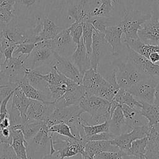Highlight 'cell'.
Returning a JSON list of instances; mask_svg holds the SVG:
<instances>
[{
    "label": "cell",
    "mask_w": 159,
    "mask_h": 159,
    "mask_svg": "<svg viewBox=\"0 0 159 159\" xmlns=\"http://www.w3.org/2000/svg\"><path fill=\"white\" fill-rule=\"evenodd\" d=\"M78 105L84 112L89 114L92 125L103 123L111 117V102L99 96L85 93Z\"/></svg>",
    "instance_id": "1"
},
{
    "label": "cell",
    "mask_w": 159,
    "mask_h": 159,
    "mask_svg": "<svg viewBox=\"0 0 159 159\" xmlns=\"http://www.w3.org/2000/svg\"><path fill=\"white\" fill-rule=\"evenodd\" d=\"M28 57L27 55H19L4 61L1 65L0 80L6 82L5 84L15 89L25 76V62Z\"/></svg>",
    "instance_id": "2"
},
{
    "label": "cell",
    "mask_w": 159,
    "mask_h": 159,
    "mask_svg": "<svg viewBox=\"0 0 159 159\" xmlns=\"http://www.w3.org/2000/svg\"><path fill=\"white\" fill-rule=\"evenodd\" d=\"M55 63V52L52 49L50 40H43L35 43V47L27 58L25 66L31 70L50 66Z\"/></svg>",
    "instance_id": "3"
},
{
    "label": "cell",
    "mask_w": 159,
    "mask_h": 159,
    "mask_svg": "<svg viewBox=\"0 0 159 159\" xmlns=\"http://www.w3.org/2000/svg\"><path fill=\"white\" fill-rule=\"evenodd\" d=\"M151 17V14H144L139 10L126 11L122 20L118 24L124 35V39H139L138 30Z\"/></svg>",
    "instance_id": "4"
},
{
    "label": "cell",
    "mask_w": 159,
    "mask_h": 159,
    "mask_svg": "<svg viewBox=\"0 0 159 159\" xmlns=\"http://www.w3.org/2000/svg\"><path fill=\"white\" fill-rule=\"evenodd\" d=\"M114 64L118 68L116 72V80L120 88L128 89L146 77L129 60L124 62L119 59L116 60Z\"/></svg>",
    "instance_id": "5"
},
{
    "label": "cell",
    "mask_w": 159,
    "mask_h": 159,
    "mask_svg": "<svg viewBox=\"0 0 159 159\" xmlns=\"http://www.w3.org/2000/svg\"><path fill=\"white\" fill-rule=\"evenodd\" d=\"M128 52V60L143 75L159 78V65L152 63L149 59L135 52L129 45L125 44Z\"/></svg>",
    "instance_id": "6"
},
{
    "label": "cell",
    "mask_w": 159,
    "mask_h": 159,
    "mask_svg": "<svg viewBox=\"0 0 159 159\" xmlns=\"http://www.w3.org/2000/svg\"><path fill=\"white\" fill-rule=\"evenodd\" d=\"M81 84L84 89L86 94L96 96H98L102 89L110 85L98 70L91 68L84 72Z\"/></svg>",
    "instance_id": "7"
},
{
    "label": "cell",
    "mask_w": 159,
    "mask_h": 159,
    "mask_svg": "<svg viewBox=\"0 0 159 159\" xmlns=\"http://www.w3.org/2000/svg\"><path fill=\"white\" fill-rule=\"evenodd\" d=\"M157 81L153 78L146 76L127 90L137 100L153 104L154 92Z\"/></svg>",
    "instance_id": "8"
},
{
    "label": "cell",
    "mask_w": 159,
    "mask_h": 159,
    "mask_svg": "<svg viewBox=\"0 0 159 159\" xmlns=\"http://www.w3.org/2000/svg\"><path fill=\"white\" fill-rule=\"evenodd\" d=\"M150 127L148 124L133 127L130 132L128 133H122L116 136L114 139L109 142L117 146L120 150L126 152L130 147L132 142L139 139L147 137L149 134Z\"/></svg>",
    "instance_id": "9"
},
{
    "label": "cell",
    "mask_w": 159,
    "mask_h": 159,
    "mask_svg": "<svg viewBox=\"0 0 159 159\" xmlns=\"http://www.w3.org/2000/svg\"><path fill=\"white\" fill-rule=\"evenodd\" d=\"M139 39L145 43L159 45V17L154 13L138 30Z\"/></svg>",
    "instance_id": "10"
},
{
    "label": "cell",
    "mask_w": 159,
    "mask_h": 159,
    "mask_svg": "<svg viewBox=\"0 0 159 159\" xmlns=\"http://www.w3.org/2000/svg\"><path fill=\"white\" fill-rule=\"evenodd\" d=\"M55 108L53 101L42 102L30 99L26 116L29 119L45 122L48 120Z\"/></svg>",
    "instance_id": "11"
},
{
    "label": "cell",
    "mask_w": 159,
    "mask_h": 159,
    "mask_svg": "<svg viewBox=\"0 0 159 159\" xmlns=\"http://www.w3.org/2000/svg\"><path fill=\"white\" fill-rule=\"evenodd\" d=\"M50 42L53 51L66 57H70L72 55L76 46L70 35L68 28L63 29L54 39L50 40Z\"/></svg>",
    "instance_id": "12"
},
{
    "label": "cell",
    "mask_w": 159,
    "mask_h": 159,
    "mask_svg": "<svg viewBox=\"0 0 159 159\" xmlns=\"http://www.w3.org/2000/svg\"><path fill=\"white\" fill-rule=\"evenodd\" d=\"M84 113L79 105H71L63 107H55L46 121L50 127L52 125L58 123L68 124L76 116Z\"/></svg>",
    "instance_id": "13"
},
{
    "label": "cell",
    "mask_w": 159,
    "mask_h": 159,
    "mask_svg": "<svg viewBox=\"0 0 159 159\" xmlns=\"http://www.w3.org/2000/svg\"><path fill=\"white\" fill-rule=\"evenodd\" d=\"M57 70L66 78L78 84H81L83 75L77 66L72 62L70 57L61 56L55 52V63Z\"/></svg>",
    "instance_id": "14"
},
{
    "label": "cell",
    "mask_w": 159,
    "mask_h": 159,
    "mask_svg": "<svg viewBox=\"0 0 159 159\" xmlns=\"http://www.w3.org/2000/svg\"><path fill=\"white\" fill-rule=\"evenodd\" d=\"M123 35L121 27L119 24L110 25L106 28L104 38L111 48V53L114 56L119 55L123 50L122 36Z\"/></svg>",
    "instance_id": "15"
},
{
    "label": "cell",
    "mask_w": 159,
    "mask_h": 159,
    "mask_svg": "<svg viewBox=\"0 0 159 159\" xmlns=\"http://www.w3.org/2000/svg\"><path fill=\"white\" fill-rule=\"evenodd\" d=\"M108 45L104 38V34L93 30L91 45V68L98 70V67L101 58L102 57L105 47Z\"/></svg>",
    "instance_id": "16"
},
{
    "label": "cell",
    "mask_w": 159,
    "mask_h": 159,
    "mask_svg": "<svg viewBox=\"0 0 159 159\" xmlns=\"http://www.w3.org/2000/svg\"><path fill=\"white\" fill-rule=\"evenodd\" d=\"M70 58L83 75L86 70L91 68L90 55L86 50L82 38L76 44L75 50Z\"/></svg>",
    "instance_id": "17"
},
{
    "label": "cell",
    "mask_w": 159,
    "mask_h": 159,
    "mask_svg": "<svg viewBox=\"0 0 159 159\" xmlns=\"http://www.w3.org/2000/svg\"><path fill=\"white\" fill-rule=\"evenodd\" d=\"M120 149L109 140H91L85 145V155L83 159H94V157L103 152H118Z\"/></svg>",
    "instance_id": "18"
},
{
    "label": "cell",
    "mask_w": 159,
    "mask_h": 159,
    "mask_svg": "<svg viewBox=\"0 0 159 159\" xmlns=\"http://www.w3.org/2000/svg\"><path fill=\"white\" fill-rule=\"evenodd\" d=\"M11 99V106L16 109L19 112L22 123L29 120L26 116V112L29 104L30 99L26 97L23 91L19 86L15 88Z\"/></svg>",
    "instance_id": "19"
},
{
    "label": "cell",
    "mask_w": 159,
    "mask_h": 159,
    "mask_svg": "<svg viewBox=\"0 0 159 159\" xmlns=\"http://www.w3.org/2000/svg\"><path fill=\"white\" fill-rule=\"evenodd\" d=\"M12 137L11 147L16 153L17 157L19 159H29L27 149L29 145V142L25 139L21 130L10 128Z\"/></svg>",
    "instance_id": "20"
},
{
    "label": "cell",
    "mask_w": 159,
    "mask_h": 159,
    "mask_svg": "<svg viewBox=\"0 0 159 159\" xmlns=\"http://www.w3.org/2000/svg\"><path fill=\"white\" fill-rule=\"evenodd\" d=\"M17 0H0V28L9 24L15 18Z\"/></svg>",
    "instance_id": "21"
},
{
    "label": "cell",
    "mask_w": 159,
    "mask_h": 159,
    "mask_svg": "<svg viewBox=\"0 0 159 159\" xmlns=\"http://www.w3.org/2000/svg\"><path fill=\"white\" fill-rule=\"evenodd\" d=\"M108 121L109 131L115 137L122 134L125 127L129 128L125 124V119L119 105L114 111Z\"/></svg>",
    "instance_id": "22"
},
{
    "label": "cell",
    "mask_w": 159,
    "mask_h": 159,
    "mask_svg": "<svg viewBox=\"0 0 159 159\" xmlns=\"http://www.w3.org/2000/svg\"><path fill=\"white\" fill-rule=\"evenodd\" d=\"M19 86L24 93L29 99L40 101L42 102H50L51 99L48 93L39 90L32 86L24 76L19 84Z\"/></svg>",
    "instance_id": "23"
},
{
    "label": "cell",
    "mask_w": 159,
    "mask_h": 159,
    "mask_svg": "<svg viewBox=\"0 0 159 159\" xmlns=\"http://www.w3.org/2000/svg\"><path fill=\"white\" fill-rule=\"evenodd\" d=\"M45 121H39L32 119H29L27 121L17 124L13 126H10V128L14 129H19L22 132L25 139L30 143L34 137L39 131Z\"/></svg>",
    "instance_id": "24"
},
{
    "label": "cell",
    "mask_w": 159,
    "mask_h": 159,
    "mask_svg": "<svg viewBox=\"0 0 159 159\" xmlns=\"http://www.w3.org/2000/svg\"><path fill=\"white\" fill-rule=\"evenodd\" d=\"M63 29L58 26L53 21L45 17L42 24L41 29L37 35L36 42L52 40Z\"/></svg>",
    "instance_id": "25"
},
{
    "label": "cell",
    "mask_w": 159,
    "mask_h": 159,
    "mask_svg": "<svg viewBox=\"0 0 159 159\" xmlns=\"http://www.w3.org/2000/svg\"><path fill=\"white\" fill-rule=\"evenodd\" d=\"M123 41L135 52L148 59L152 53H159V45L145 43L140 39H123Z\"/></svg>",
    "instance_id": "26"
},
{
    "label": "cell",
    "mask_w": 159,
    "mask_h": 159,
    "mask_svg": "<svg viewBox=\"0 0 159 159\" xmlns=\"http://www.w3.org/2000/svg\"><path fill=\"white\" fill-rule=\"evenodd\" d=\"M113 100L119 104H126L131 107H134L140 110L142 106V102L137 100L127 89L119 88Z\"/></svg>",
    "instance_id": "27"
},
{
    "label": "cell",
    "mask_w": 159,
    "mask_h": 159,
    "mask_svg": "<svg viewBox=\"0 0 159 159\" xmlns=\"http://www.w3.org/2000/svg\"><path fill=\"white\" fill-rule=\"evenodd\" d=\"M141 102L142 106L139 110V113L147 119L149 127L159 123V107L145 102Z\"/></svg>",
    "instance_id": "28"
},
{
    "label": "cell",
    "mask_w": 159,
    "mask_h": 159,
    "mask_svg": "<svg viewBox=\"0 0 159 159\" xmlns=\"http://www.w3.org/2000/svg\"><path fill=\"white\" fill-rule=\"evenodd\" d=\"M29 83L34 88L39 90L48 93L47 89V83L41 78L40 72L37 70H31L28 68H25V76ZM49 94V93H48Z\"/></svg>",
    "instance_id": "29"
},
{
    "label": "cell",
    "mask_w": 159,
    "mask_h": 159,
    "mask_svg": "<svg viewBox=\"0 0 159 159\" xmlns=\"http://www.w3.org/2000/svg\"><path fill=\"white\" fill-rule=\"evenodd\" d=\"M148 143V136L134 140L126 154L135 156L141 159H145V155ZM125 153V152H124Z\"/></svg>",
    "instance_id": "30"
},
{
    "label": "cell",
    "mask_w": 159,
    "mask_h": 159,
    "mask_svg": "<svg viewBox=\"0 0 159 159\" xmlns=\"http://www.w3.org/2000/svg\"><path fill=\"white\" fill-rule=\"evenodd\" d=\"M49 126L45 121L43 122L39 131L36 134L30 142L44 148L48 144L50 145L51 138V132H49Z\"/></svg>",
    "instance_id": "31"
},
{
    "label": "cell",
    "mask_w": 159,
    "mask_h": 159,
    "mask_svg": "<svg viewBox=\"0 0 159 159\" xmlns=\"http://www.w3.org/2000/svg\"><path fill=\"white\" fill-rule=\"evenodd\" d=\"M91 17L88 19L83 20L81 24L83 26V34L82 39L89 55L91 53V45L93 39V32L94 27L91 22Z\"/></svg>",
    "instance_id": "32"
},
{
    "label": "cell",
    "mask_w": 159,
    "mask_h": 159,
    "mask_svg": "<svg viewBox=\"0 0 159 159\" xmlns=\"http://www.w3.org/2000/svg\"><path fill=\"white\" fill-rule=\"evenodd\" d=\"M114 5L112 0H100L97 6L90 12L91 17H105L109 16L113 10Z\"/></svg>",
    "instance_id": "33"
},
{
    "label": "cell",
    "mask_w": 159,
    "mask_h": 159,
    "mask_svg": "<svg viewBox=\"0 0 159 159\" xmlns=\"http://www.w3.org/2000/svg\"><path fill=\"white\" fill-rule=\"evenodd\" d=\"M85 136H91L104 132L109 131V121L94 125H83Z\"/></svg>",
    "instance_id": "34"
},
{
    "label": "cell",
    "mask_w": 159,
    "mask_h": 159,
    "mask_svg": "<svg viewBox=\"0 0 159 159\" xmlns=\"http://www.w3.org/2000/svg\"><path fill=\"white\" fill-rule=\"evenodd\" d=\"M90 20L94 30L101 34H104L107 27L112 25V20L105 17H91Z\"/></svg>",
    "instance_id": "35"
},
{
    "label": "cell",
    "mask_w": 159,
    "mask_h": 159,
    "mask_svg": "<svg viewBox=\"0 0 159 159\" xmlns=\"http://www.w3.org/2000/svg\"><path fill=\"white\" fill-rule=\"evenodd\" d=\"M49 132L57 134L60 135L71 139H76L72 134L70 127L65 123H58L52 125L49 128Z\"/></svg>",
    "instance_id": "36"
},
{
    "label": "cell",
    "mask_w": 159,
    "mask_h": 159,
    "mask_svg": "<svg viewBox=\"0 0 159 159\" xmlns=\"http://www.w3.org/2000/svg\"><path fill=\"white\" fill-rule=\"evenodd\" d=\"M68 29L73 41L77 44L82 38L83 26L81 22L78 20H74L70 26L68 27Z\"/></svg>",
    "instance_id": "37"
},
{
    "label": "cell",
    "mask_w": 159,
    "mask_h": 159,
    "mask_svg": "<svg viewBox=\"0 0 159 159\" xmlns=\"http://www.w3.org/2000/svg\"><path fill=\"white\" fill-rule=\"evenodd\" d=\"M35 45V43H22L17 45L13 53V57L19 55H27L29 57Z\"/></svg>",
    "instance_id": "38"
},
{
    "label": "cell",
    "mask_w": 159,
    "mask_h": 159,
    "mask_svg": "<svg viewBox=\"0 0 159 159\" xmlns=\"http://www.w3.org/2000/svg\"><path fill=\"white\" fill-rule=\"evenodd\" d=\"M17 156L11 145L0 144V159H16Z\"/></svg>",
    "instance_id": "39"
},
{
    "label": "cell",
    "mask_w": 159,
    "mask_h": 159,
    "mask_svg": "<svg viewBox=\"0 0 159 159\" xmlns=\"http://www.w3.org/2000/svg\"><path fill=\"white\" fill-rule=\"evenodd\" d=\"M124 152H103L96 155L94 159H124Z\"/></svg>",
    "instance_id": "40"
},
{
    "label": "cell",
    "mask_w": 159,
    "mask_h": 159,
    "mask_svg": "<svg viewBox=\"0 0 159 159\" xmlns=\"http://www.w3.org/2000/svg\"><path fill=\"white\" fill-rule=\"evenodd\" d=\"M14 91L9 95L6 96L0 102V123L6 117H9V113L7 110V104L11 99Z\"/></svg>",
    "instance_id": "41"
},
{
    "label": "cell",
    "mask_w": 159,
    "mask_h": 159,
    "mask_svg": "<svg viewBox=\"0 0 159 159\" xmlns=\"http://www.w3.org/2000/svg\"><path fill=\"white\" fill-rule=\"evenodd\" d=\"M116 137L109 132H104L91 136H85V140L88 142L91 140H111Z\"/></svg>",
    "instance_id": "42"
},
{
    "label": "cell",
    "mask_w": 159,
    "mask_h": 159,
    "mask_svg": "<svg viewBox=\"0 0 159 159\" xmlns=\"http://www.w3.org/2000/svg\"><path fill=\"white\" fill-rule=\"evenodd\" d=\"M16 45H17L14 43H8L2 47L1 52L3 54V56L5 57L4 61H7L13 57V53L16 47Z\"/></svg>",
    "instance_id": "43"
},
{
    "label": "cell",
    "mask_w": 159,
    "mask_h": 159,
    "mask_svg": "<svg viewBox=\"0 0 159 159\" xmlns=\"http://www.w3.org/2000/svg\"><path fill=\"white\" fill-rule=\"evenodd\" d=\"M153 104L159 107V81H157L154 92Z\"/></svg>",
    "instance_id": "44"
},
{
    "label": "cell",
    "mask_w": 159,
    "mask_h": 159,
    "mask_svg": "<svg viewBox=\"0 0 159 159\" xmlns=\"http://www.w3.org/2000/svg\"><path fill=\"white\" fill-rule=\"evenodd\" d=\"M145 159H159V155L149 150H146Z\"/></svg>",
    "instance_id": "45"
},
{
    "label": "cell",
    "mask_w": 159,
    "mask_h": 159,
    "mask_svg": "<svg viewBox=\"0 0 159 159\" xmlns=\"http://www.w3.org/2000/svg\"><path fill=\"white\" fill-rule=\"evenodd\" d=\"M17 2H19L22 4L24 5L26 7H30L34 5L37 0H17Z\"/></svg>",
    "instance_id": "46"
},
{
    "label": "cell",
    "mask_w": 159,
    "mask_h": 159,
    "mask_svg": "<svg viewBox=\"0 0 159 159\" xmlns=\"http://www.w3.org/2000/svg\"><path fill=\"white\" fill-rule=\"evenodd\" d=\"M10 126V121L9 117H6L4 119L2 120V122L0 123V127L1 129L9 127Z\"/></svg>",
    "instance_id": "47"
},
{
    "label": "cell",
    "mask_w": 159,
    "mask_h": 159,
    "mask_svg": "<svg viewBox=\"0 0 159 159\" xmlns=\"http://www.w3.org/2000/svg\"><path fill=\"white\" fill-rule=\"evenodd\" d=\"M42 159H60L57 153L55 152L53 154H50V153H48L45 155Z\"/></svg>",
    "instance_id": "48"
},
{
    "label": "cell",
    "mask_w": 159,
    "mask_h": 159,
    "mask_svg": "<svg viewBox=\"0 0 159 159\" xmlns=\"http://www.w3.org/2000/svg\"><path fill=\"white\" fill-rule=\"evenodd\" d=\"M124 159H141V158H138L135 156L128 155V154H126L125 153H124Z\"/></svg>",
    "instance_id": "49"
},
{
    "label": "cell",
    "mask_w": 159,
    "mask_h": 159,
    "mask_svg": "<svg viewBox=\"0 0 159 159\" xmlns=\"http://www.w3.org/2000/svg\"><path fill=\"white\" fill-rule=\"evenodd\" d=\"M2 31L0 32V52L2 51Z\"/></svg>",
    "instance_id": "50"
},
{
    "label": "cell",
    "mask_w": 159,
    "mask_h": 159,
    "mask_svg": "<svg viewBox=\"0 0 159 159\" xmlns=\"http://www.w3.org/2000/svg\"><path fill=\"white\" fill-rule=\"evenodd\" d=\"M157 14L159 17V0H157Z\"/></svg>",
    "instance_id": "51"
},
{
    "label": "cell",
    "mask_w": 159,
    "mask_h": 159,
    "mask_svg": "<svg viewBox=\"0 0 159 159\" xmlns=\"http://www.w3.org/2000/svg\"><path fill=\"white\" fill-rule=\"evenodd\" d=\"M120 1H121V0H112V4H113L114 6L116 4H118Z\"/></svg>",
    "instance_id": "52"
},
{
    "label": "cell",
    "mask_w": 159,
    "mask_h": 159,
    "mask_svg": "<svg viewBox=\"0 0 159 159\" xmlns=\"http://www.w3.org/2000/svg\"><path fill=\"white\" fill-rule=\"evenodd\" d=\"M88 0H80V2H81L83 4H87Z\"/></svg>",
    "instance_id": "53"
},
{
    "label": "cell",
    "mask_w": 159,
    "mask_h": 159,
    "mask_svg": "<svg viewBox=\"0 0 159 159\" xmlns=\"http://www.w3.org/2000/svg\"><path fill=\"white\" fill-rule=\"evenodd\" d=\"M2 57H3V54H2V52H0V61L1 60V59L2 58ZM1 63H0V73H1Z\"/></svg>",
    "instance_id": "54"
},
{
    "label": "cell",
    "mask_w": 159,
    "mask_h": 159,
    "mask_svg": "<svg viewBox=\"0 0 159 159\" xmlns=\"http://www.w3.org/2000/svg\"><path fill=\"white\" fill-rule=\"evenodd\" d=\"M96 1H97V4H98L99 3V2H100V0H96Z\"/></svg>",
    "instance_id": "55"
},
{
    "label": "cell",
    "mask_w": 159,
    "mask_h": 159,
    "mask_svg": "<svg viewBox=\"0 0 159 159\" xmlns=\"http://www.w3.org/2000/svg\"><path fill=\"white\" fill-rule=\"evenodd\" d=\"M1 86H2V85H0V88H1Z\"/></svg>",
    "instance_id": "56"
}]
</instances>
